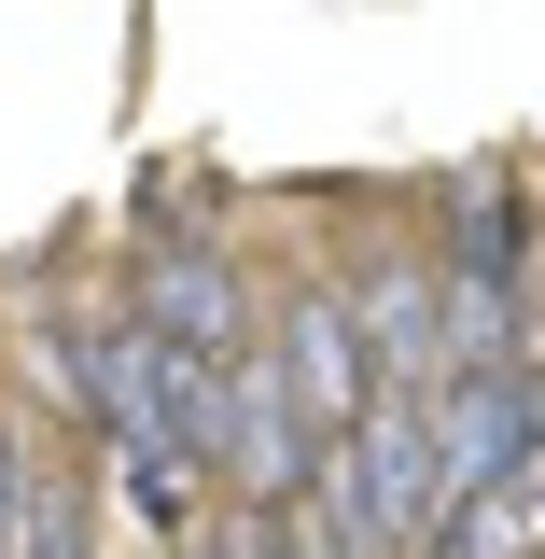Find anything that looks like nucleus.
<instances>
[{
    "label": "nucleus",
    "mask_w": 545,
    "mask_h": 559,
    "mask_svg": "<svg viewBox=\"0 0 545 559\" xmlns=\"http://www.w3.org/2000/svg\"><path fill=\"white\" fill-rule=\"evenodd\" d=\"M154 252H140V280H127V308L154 322L168 349H197V364H238V349L266 336V308H252V280H238V252L224 238H168V224H140Z\"/></svg>",
    "instance_id": "1"
},
{
    "label": "nucleus",
    "mask_w": 545,
    "mask_h": 559,
    "mask_svg": "<svg viewBox=\"0 0 545 559\" xmlns=\"http://www.w3.org/2000/svg\"><path fill=\"white\" fill-rule=\"evenodd\" d=\"M349 322H364V378H406L434 392L448 378V294H434V238H378V252H349Z\"/></svg>",
    "instance_id": "2"
},
{
    "label": "nucleus",
    "mask_w": 545,
    "mask_h": 559,
    "mask_svg": "<svg viewBox=\"0 0 545 559\" xmlns=\"http://www.w3.org/2000/svg\"><path fill=\"white\" fill-rule=\"evenodd\" d=\"M266 349H280L294 406L322 419V433H349V419H364V392H378V378H364V322H349V280H336V266L294 280V294L266 308Z\"/></svg>",
    "instance_id": "3"
},
{
    "label": "nucleus",
    "mask_w": 545,
    "mask_h": 559,
    "mask_svg": "<svg viewBox=\"0 0 545 559\" xmlns=\"http://www.w3.org/2000/svg\"><path fill=\"white\" fill-rule=\"evenodd\" d=\"M434 433H448V489L462 503L503 489V462H518V364H448L434 378Z\"/></svg>",
    "instance_id": "4"
},
{
    "label": "nucleus",
    "mask_w": 545,
    "mask_h": 559,
    "mask_svg": "<svg viewBox=\"0 0 545 559\" xmlns=\"http://www.w3.org/2000/svg\"><path fill=\"white\" fill-rule=\"evenodd\" d=\"M14 559H98V489L70 462H28V503H14Z\"/></svg>",
    "instance_id": "5"
},
{
    "label": "nucleus",
    "mask_w": 545,
    "mask_h": 559,
    "mask_svg": "<svg viewBox=\"0 0 545 559\" xmlns=\"http://www.w3.org/2000/svg\"><path fill=\"white\" fill-rule=\"evenodd\" d=\"M168 559H224V546H210V518H197V532H182V546H168Z\"/></svg>",
    "instance_id": "6"
},
{
    "label": "nucleus",
    "mask_w": 545,
    "mask_h": 559,
    "mask_svg": "<svg viewBox=\"0 0 545 559\" xmlns=\"http://www.w3.org/2000/svg\"><path fill=\"white\" fill-rule=\"evenodd\" d=\"M532 364H545V294H532Z\"/></svg>",
    "instance_id": "7"
}]
</instances>
